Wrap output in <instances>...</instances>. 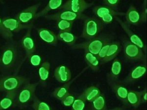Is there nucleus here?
Masks as SVG:
<instances>
[{
    "mask_svg": "<svg viewBox=\"0 0 147 110\" xmlns=\"http://www.w3.org/2000/svg\"><path fill=\"white\" fill-rule=\"evenodd\" d=\"M93 12L95 16L99 19H100L102 17L109 14H113L115 16L125 15V13L119 12L117 8H113L105 5H97L94 7Z\"/></svg>",
    "mask_w": 147,
    "mask_h": 110,
    "instance_id": "dca6fc26",
    "label": "nucleus"
},
{
    "mask_svg": "<svg viewBox=\"0 0 147 110\" xmlns=\"http://www.w3.org/2000/svg\"><path fill=\"white\" fill-rule=\"evenodd\" d=\"M115 16H114L113 14H109L102 17V18L100 19L105 25H108V24L112 23L114 20L115 19H114Z\"/></svg>",
    "mask_w": 147,
    "mask_h": 110,
    "instance_id": "4c0bfd02",
    "label": "nucleus"
},
{
    "mask_svg": "<svg viewBox=\"0 0 147 110\" xmlns=\"http://www.w3.org/2000/svg\"><path fill=\"white\" fill-rule=\"evenodd\" d=\"M54 76L60 83H66L72 78V73L68 67L64 65L57 67L54 71Z\"/></svg>",
    "mask_w": 147,
    "mask_h": 110,
    "instance_id": "2eb2a0df",
    "label": "nucleus"
},
{
    "mask_svg": "<svg viewBox=\"0 0 147 110\" xmlns=\"http://www.w3.org/2000/svg\"><path fill=\"white\" fill-rule=\"evenodd\" d=\"M94 3V2L89 3L84 0L67 1L63 3L59 10H70L77 14H83L87 8L93 5Z\"/></svg>",
    "mask_w": 147,
    "mask_h": 110,
    "instance_id": "9b49d317",
    "label": "nucleus"
},
{
    "mask_svg": "<svg viewBox=\"0 0 147 110\" xmlns=\"http://www.w3.org/2000/svg\"><path fill=\"white\" fill-rule=\"evenodd\" d=\"M141 104L140 92L129 90L126 98L125 105L134 108H137Z\"/></svg>",
    "mask_w": 147,
    "mask_h": 110,
    "instance_id": "412c9836",
    "label": "nucleus"
},
{
    "mask_svg": "<svg viewBox=\"0 0 147 110\" xmlns=\"http://www.w3.org/2000/svg\"><path fill=\"white\" fill-rule=\"evenodd\" d=\"M146 62L136 65L133 67L127 76L124 78L123 82L125 85H130L137 82L146 74Z\"/></svg>",
    "mask_w": 147,
    "mask_h": 110,
    "instance_id": "ddd939ff",
    "label": "nucleus"
},
{
    "mask_svg": "<svg viewBox=\"0 0 147 110\" xmlns=\"http://www.w3.org/2000/svg\"><path fill=\"white\" fill-rule=\"evenodd\" d=\"M122 70V63L119 58L114 59L111 66L109 74L111 76L115 79L119 78Z\"/></svg>",
    "mask_w": 147,
    "mask_h": 110,
    "instance_id": "c85d7f7f",
    "label": "nucleus"
},
{
    "mask_svg": "<svg viewBox=\"0 0 147 110\" xmlns=\"http://www.w3.org/2000/svg\"><path fill=\"white\" fill-rule=\"evenodd\" d=\"M57 36L58 40L63 42L71 47L76 44L78 39V37L71 31H60Z\"/></svg>",
    "mask_w": 147,
    "mask_h": 110,
    "instance_id": "a878e982",
    "label": "nucleus"
},
{
    "mask_svg": "<svg viewBox=\"0 0 147 110\" xmlns=\"http://www.w3.org/2000/svg\"><path fill=\"white\" fill-rule=\"evenodd\" d=\"M30 106L35 110H50L52 109L50 105L47 102L41 101L36 96L34 97Z\"/></svg>",
    "mask_w": 147,
    "mask_h": 110,
    "instance_id": "c756f323",
    "label": "nucleus"
},
{
    "mask_svg": "<svg viewBox=\"0 0 147 110\" xmlns=\"http://www.w3.org/2000/svg\"><path fill=\"white\" fill-rule=\"evenodd\" d=\"M125 22L129 26L140 25V14L134 5H130L125 13Z\"/></svg>",
    "mask_w": 147,
    "mask_h": 110,
    "instance_id": "6ab92c4d",
    "label": "nucleus"
},
{
    "mask_svg": "<svg viewBox=\"0 0 147 110\" xmlns=\"http://www.w3.org/2000/svg\"><path fill=\"white\" fill-rule=\"evenodd\" d=\"M101 94L102 92L99 87L96 86H92L86 88L79 97L85 100L86 102H91Z\"/></svg>",
    "mask_w": 147,
    "mask_h": 110,
    "instance_id": "5701e85b",
    "label": "nucleus"
},
{
    "mask_svg": "<svg viewBox=\"0 0 147 110\" xmlns=\"http://www.w3.org/2000/svg\"><path fill=\"white\" fill-rule=\"evenodd\" d=\"M75 99V97L73 94L70 92H69L68 94H67L61 100H60L61 103L64 107H71Z\"/></svg>",
    "mask_w": 147,
    "mask_h": 110,
    "instance_id": "473e14b6",
    "label": "nucleus"
},
{
    "mask_svg": "<svg viewBox=\"0 0 147 110\" xmlns=\"http://www.w3.org/2000/svg\"><path fill=\"white\" fill-rule=\"evenodd\" d=\"M84 14H77L68 10H60L55 14H49L44 18L49 20L56 21L57 20H64L75 22L79 19L83 20L86 16Z\"/></svg>",
    "mask_w": 147,
    "mask_h": 110,
    "instance_id": "f8f14e48",
    "label": "nucleus"
},
{
    "mask_svg": "<svg viewBox=\"0 0 147 110\" xmlns=\"http://www.w3.org/2000/svg\"><path fill=\"white\" fill-rule=\"evenodd\" d=\"M84 26L80 37L86 40L95 39L104 30L105 24L95 16H86L84 18Z\"/></svg>",
    "mask_w": 147,
    "mask_h": 110,
    "instance_id": "20e7f679",
    "label": "nucleus"
},
{
    "mask_svg": "<svg viewBox=\"0 0 147 110\" xmlns=\"http://www.w3.org/2000/svg\"><path fill=\"white\" fill-rule=\"evenodd\" d=\"M113 35L110 34L102 33L95 39L76 44L71 48L73 49H83L84 51L97 55L102 47L108 42L113 41Z\"/></svg>",
    "mask_w": 147,
    "mask_h": 110,
    "instance_id": "7ed1b4c3",
    "label": "nucleus"
},
{
    "mask_svg": "<svg viewBox=\"0 0 147 110\" xmlns=\"http://www.w3.org/2000/svg\"><path fill=\"white\" fill-rule=\"evenodd\" d=\"M27 30V33L22 37L20 42L28 60L30 56L35 53L36 47L34 39L32 35V29Z\"/></svg>",
    "mask_w": 147,
    "mask_h": 110,
    "instance_id": "4468645a",
    "label": "nucleus"
},
{
    "mask_svg": "<svg viewBox=\"0 0 147 110\" xmlns=\"http://www.w3.org/2000/svg\"><path fill=\"white\" fill-rule=\"evenodd\" d=\"M41 5V3H36L35 5L29 6L19 12L15 17L19 21L24 25H27L32 29L34 24L36 20V15L37 11Z\"/></svg>",
    "mask_w": 147,
    "mask_h": 110,
    "instance_id": "6e6552de",
    "label": "nucleus"
},
{
    "mask_svg": "<svg viewBox=\"0 0 147 110\" xmlns=\"http://www.w3.org/2000/svg\"><path fill=\"white\" fill-rule=\"evenodd\" d=\"M85 102L86 101L85 100L79 96L74 100L73 103L71 106V108L74 110H84L86 106Z\"/></svg>",
    "mask_w": 147,
    "mask_h": 110,
    "instance_id": "2f4dec72",
    "label": "nucleus"
},
{
    "mask_svg": "<svg viewBox=\"0 0 147 110\" xmlns=\"http://www.w3.org/2000/svg\"><path fill=\"white\" fill-rule=\"evenodd\" d=\"M114 19H115L118 23L120 24L121 27H122L123 30L127 34L128 37V39L131 42L135 45H137L140 48L144 51V52L146 53L147 51V47L146 44L144 43V41L142 40V39L139 35H136L132 31L130 27L125 22L123 21L122 19H121L118 16L114 17Z\"/></svg>",
    "mask_w": 147,
    "mask_h": 110,
    "instance_id": "9d476101",
    "label": "nucleus"
},
{
    "mask_svg": "<svg viewBox=\"0 0 147 110\" xmlns=\"http://www.w3.org/2000/svg\"><path fill=\"white\" fill-rule=\"evenodd\" d=\"M30 27L20 23L15 17H3L0 19L1 36L7 41L13 39L14 33H17Z\"/></svg>",
    "mask_w": 147,
    "mask_h": 110,
    "instance_id": "f03ea898",
    "label": "nucleus"
},
{
    "mask_svg": "<svg viewBox=\"0 0 147 110\" xmlns=\"http://www.w3.org/2000/svg\"><path fill=\"white\" fill-rule=\"evenodd\" d=\"M51 63L50 62L45 61L42 62L39 66L38 75L39 82L42 84H45L48 80L50 73Z\"/></svg>",
    "mask_w": 147,
    "mask_h": 110,
    "instance_id": "bb28decb",
    "label": "nucleus"
},
{
    "mask_svg": "<svg viewBox=\"0 0 147 110\" xmlns=\"http://www.w3.org/2000/svg\"><path fill=\"white\" fill-rule=\"evenodd\" d=\"M102 3L103 5L117 8L120 4L121 1L119 0H104L102 1Z\"/></svg>",
    "mask_w": 147,
    "mask_h": 110,
    "instance_id": "e433bc0d",
    "label": "nucleus"
},
{
    "mask_svg": "<svg viewBox=\"0 0 147 110\" xmlns=\"http://www.w3.org/2000/svg\"><path fill=\"white\" fill-rule=\"evenodd\" d=\"M82 73V72L79 74V75L76 76L75 78H74L73 80H71L66 83L64 84L62 86L55 88V90H54V92H53V93H52L53 96L57 99H58L59 100H61L65 95L69 92L71 85L72 84V83Z\"/></svg>",
    "mask_w": 147,
    "mask_h": 110,
    "instance_id": "b1692460",
    "label": "nucleus"
},
{
    "mask_svg": "<svg viewBox=\"0 0 147 110\" xmlns=\"http://www.w3.org/2000/svg\"><path fill=\"white\" fill-rule=\"evenodd\" d=\"M84 58L88 66L93 71L95 72L99 71L101 62L97 55H94L87 51H84Z\"/></svg>",
    "mask_w": 147,
    "mask_h": 110,
    "instance_id": "393cba45",
    "label": "nucleus"
},
{
    "mask_svg": "<svg viewBox=\"0 0 147 110\" xmlns=\"http://www.w3.org/2000/svg\"><path fill=\"white\" fill-rule=\"evenodd\" d=\"M112 41L108 42L107 43H105V44L102 47L100 51H99V53L98 54V55H97V57L98 58H99V60H100V61H101L102 60H103L104 58L105 57V56H106L107 53V51L109 50V46H110V43H111V42Z\"/></svg>",
    "mask_w": 147,
    "mask_h": 110,
    "instance_id": "f704fd0d",
    "label": "nucleus"
},
{
    "mask_svg": "<svg viewBox=\"0 0 147 110\" xmlns=\"http://www.w3.org/2000/svg\"><path fill=\"white\" fill-rule=\"evenodd\" d=\"M121 44L124 56L128 60L146 62L147 56L143 50L134 44L127 37L121 38Z\"/></svg>",
    "mask_w": 147,
    "mask_h": 110,
    "instance_id": "0eeeda50",
    "label": "nucleus"
},
{
    "mask_svg": "<svg viewBox=\"0 0 147 110\" xmlns=\"http://www.w3.org/2000/svg\"><path fill=\"white\" fill-rule=\"evenodd\" d=\"M28 60H30V64L34 67H39L42 62V58L40 55L37 54H32L29 58Z\"/></svg>",
    "mask_w": 147,
    "mask_h": 110,
    "instance_id": "72a5a7b5",
    "label": "nucleus"
},
{
    "mask_svg": "<svg viewBox=\"0 0 147 110\" xmlns=\"http://www.w3.org/2000/svg\"><path fill=\"white\" fill-rule=\"evenodd\" d=\"M122 50L121 43L119 41H112L110 43L107 55L103 60L100 61L102 64L107 63L113 60Z\"/></svg>",
    "mask_w": 147,
    "mask_h": 110,
    "instance_id": "a211bd4d",
    "label": "nucleus"
},
{
    "mask_svg": "<svg viewBox=\"0 0 147 110\" xmlns=\"http://www.w3.org/2000/svg\"><path fill=\"white\" fill-rule=\"evenodd\" d=\"M18 91L8 92L1 100L0 110H7L15 107Z\"/></svg>",
    "mask_w": 147,
    "mask_h": 110,
    "instance_id": "aec40b11",
    "label": "nucleus"
},
{
    "mask_svg": "<svg viewBox=\"0 0 147 110\" xmlns=\"http://www.w3.org/2000/svg\"><path fill=\"white\" fill-rule=\"evenodd\" d=\"M74 22L66 20H57L55 24L60 31H71Z\"/></svg>",
    "mask_w": 147,
    "mask_h": 110,
    "instance_id": "7c9ffc66",
    "label": "nucleus"
},
{
    "mask_svg": "<svg viewBox=\"0 0 147 110\" xmlns=\"http://www.w3.org/2000/svg\"><path fill=\"white\" fill-rule=\"evenodd\" d=\"M141 24L145 23L147 22V1L145 0L142 4L140 12Z\"/></svg>",
    "mask_w": 147,
    "mask_h": 110,
    "instance_id": "c9c22d12",
    "label": "nucleus"
},
{
    "mask_svg": "<svg viewBox=\"0 0 147 110\" xmlns=\"http://www.w3.org/2000/svg\"><path fill=\"white\" fill-rule=\"evenodd\" d=\"M140 93L142 103H146V102H147V87H145V88L142 91H141Z\"/></svg>",
    "mask_w": 147,
    "mask_h": 110,
    "instance_id": "58836bf2",
    "label": "nucleus"
},
{
    "mask_svg": "<svg viewBox=\"0 0 147 110\" xmlns=\"http://www.w3.org/2000/svg\"><path fill=\"white\" fill-rule=\"evenodd\" d=\"M37 33L39 37L46 43L56 46L59 41L57 36L54 32L46 28L37 29Z\"/></svg>",
    "mask_w": 147,
    "mask_h": 110,
    "instance_id": "f3484780",
    "label": "nucleus"
},
{
    "mask_svg": "<svg viewBox=\"0 0 147 110\" xmlns=\"http://www.w3.org/2000/svg\"><path fill=\"white\" fill-rule=\"evenodd\" d=\"M63 2L61 0H52L49 1L47 5L40 12H38L36 15V19L44 17L49 14V12L52 10H59V8L63 5Z\"/></svg>",
    "mask_w": 147,
    "mask_h": 110,
    "instance_id": "4be33fe9",
    "label": "nucleus"
},
{
    "mask_svg": "<svg viewBox=\"0 0 147 110\" xmlns=\"http://www.w3.org/2000/svg\"><path fill=\"white\" fill-rule=\"evenodd\" d=\"M39 84L38 82L35 83L30 82L20 88L17 92L15 107L19 109L27 108L36 96V90Z\"/></svg>",
    "mask_w": 147,
    "mask_h": 110,
    "instance_id": "423d86ee",
    "label": "nucleus"
},
{
    "mask_svg": "<svg viewBox=\"0 0 147 110\" xmlns=\"http://www.w3.org/2000/svg\"><path fill=\"white\" fill-rule=\"evenodd\" d=\"M30 80L21 75L1 76L0 78V90L3 92L18 91L20 88L30 83Z\"/></svg>",
    "mask_w": 147,
    "mask_h": 110,
    "instance_id": "39448f33",
    "label": "nucleus"
},
{
    "mask_svg": "<svg viewBox=\"0 0 147 110\" xmlns=\"http://www.w3.org/2000/svg\"><path fill=\"white\" fill-rule=\"evenodd\" d=\"M107 84L112 92L118 100L125 105L126 98L129 88L123 82H121L118 79H115L111 76L109 73L107 74Z\"/></svg>",
    "mask_w": 147,
    "mask_h": 110,
    "instance_id": "1a4fd4ad",
    "label": "nucleus"
},
{
    "mask_svg": "<svg viewBox=\"0 0 147 110\" xmlns=\"http://www.w3.org/2000/svg\"><path fill=\"white\" fill-rule=\"evenodd\" d=\"M91 109L96 110H105L107 109V102L104 94H101L91 102Z\"/></svg>",
    "mask_w": 147,
    "mask_h": 110,
    "instance_id": "cd10ccee",
    "label": "nucleus"
},
{
    "mask_svg": "<svg viewBox=\"0 0 147 110\" xmlns=\"http://www.w3.org/2000/svg\"><path fill=\"white\" fill-rule=\"evenodd\" d=\"M28 58L20 42L7 41L1 48L0 72L1 76L18 75L22 66Z\"/></svg>",
    "mask_w": 147,
    "mask_h": 110,
    "instance_id": "f257e3e1",
    "label": "nucleus"
}]
</instances>
